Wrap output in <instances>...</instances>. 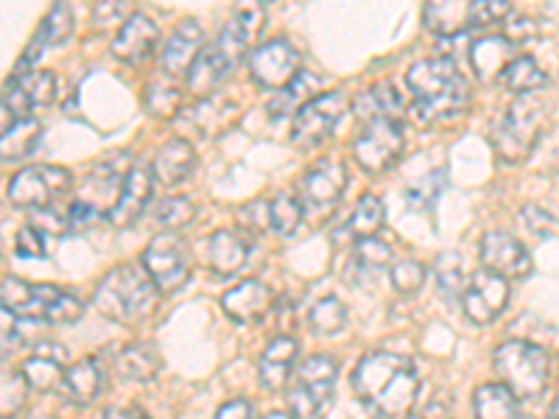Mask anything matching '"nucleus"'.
I'll use <instances>...</instances> for the list:
<instances>
[{
  "instance_id": "nucleus-1",
  "label": "nucleus",
  "mask_w": 559,
  "mask_h": 419,
  "mask_svg": "<svg viewBox=\"0 0 559 419\" xmlns=\"http://www.w3.org/2000/svg\"><path fill=\"white\" fill-rule=\"evenodd\" d=\"M358 400L381 417H408L419 397V375L412 358L397 352H369L353 372Z\"/></svg>"
},
{
  "instance_id": "nucleus-2",
  "label": "nucleus",
  "mask_w": 559,
  "mask_h": 419,
  "mask_svg": "<svg viewBox=\"0 0 559 419\" xmlns=\"http://www.w3.org/2000/svg\"><path fill=\"white\" fill-rule=\"evenodd\" d=\"M406 82L419 123L453 121L471 104V84L451 57L419 59L406 70Z\"/></svg>"
},
{
  "instance_id": "nucleus-3",
  "label": "nucleus",
  "mask_w": 559,
  "mask_h": 419,
  "mask_svg": "<svg viewBox=\"0 0 559 419\" xmlns=\"http://www.w3.org/2000/svg\"><path fill=\"white\" fill-rule=\"evenodd\" d=\"M93 306L102 311V316L112 322H143L152 316L159 306V288L148 277L146 268L123 263L107 272V277L98 283Z\"/></svg>"
},
{
  "instance_id": "nucleus-4",
  "label": "nucleus",
  "mask_w": 559,
  "mask_h": 419,
  "mask_svg": "<svg viewBox=\"0 0 559 419\" xmlns=\"http://www.w3.org/2000/svg\"><path fill=\"white\" fill-rule=\"evenodd\" d=\"M546 127L548 115L540 98L518 96L515 101L498 115L492 129H489L492 152H496L503 163H523V159L532 157V152L537 148V143H540Z\"/></svg>"
},
{
  "instance_id": "nucleus-5",
  "label": "nucleus",
  "mask_w": 559,
  "mask_h": 419,
  "mask_svg": "<svg viewBox=\"0 0 559 419\" xmlns=\"http://www.w3.org/2000/svg\"><path fill=\"white\" fill-rule=\"evenodd\" d=\"M0 306H7L20 319H43L51 324H73L84 316V302L70 291L20 277L0 283Z\"/></svg>"
},
{
  "instance_id": "nucleus-6",
  "label": "nucleus",
  "mask_w": 559,
  "mask_h": 419,
  "mask_svg": "<svg viewBox=\"0 0 559 419\" xmlns=\"http://www.w3.org/2000/svg\"><path fill=\"white\" fill-rule=\"evenodd\" d=\"M492 367L518 400H534L548 386V352L526 338H509L492 352Z\"/></svg>"
},
{
  "instance_id": "nucleus-7",
  "label": "nucleus",
  "mask_w": 559,
  "mask_h": 419,
  "mask_svg": "<svg viewBox=\"0 0 559 419\" xmlns=\"http://www.w3.org/2000/svg\"><path fill=\"white\" fill-rule=\"evenodd\" d=\"M338 363L331 356H311L294 369L288 386V406L294 419H324L333 403Z\"/></svg>"
},
{
  "instance_id": "nucleus-8",
  "label": "nucleus",
  "mask_w": 559,
  "mask_h": 419,
  "mask_svg": "<svg viewBox=\"0 0 559 419\" xmlns=\"http://www.w3.org/2000/svg\"><path fill=\"white\" fill-rule=\"evenodd\" d=\"M70 188H73V173L68 168L37 163V166H26L14 173L7 196L17 210H34L37 213V210L51 207Z\"/></svg>"
},
{
  "instance_id": "nucleus-9",
  "label": "nucleus",
  "mask_w": 559,
  "mask_h": 419,
  "mask_svg": "<svg viewBox=\"0 0 559 419\" xmlns=\"http://www.w3.org/2000/svg\"><path fill=\"white\" fill-rule=\"evenodd\" d=\"M143 268L159 294H174L191 279V252L177 232H159L143 252Z\"/></svg>"
},
{
  "instance_id": "nucleus-10",
  "label": "nucleus",
  "mask_w": 559,
  "mask_h": 419,
  "mask_svg": "<svg viewBox=\"0 0 559 419\" xmlns=\"http://www.w3.org/2000/svg\"><path fill=\"white\" fill-rule=\"evenodd\" d=\"M349 109V98L344 96L342 89H333V93H319L313 101H308L306 107L297 109V115L292 118V137L297 146L302 148H317L322 146L324 140L333 137L336 127L342 123V118Z\"/></svg>"
},
{
  "instance_id": "nucleus-11",
  "label": "nucleus",
  "mask_w": 559,
  "mask_h": 419,
  "mask_svg": "<svg viewBox=\"0 0 559 419\" xmlns=\"http://www.w3.org/2000/svg\"><path fill=\"white\" fill-rule=\"evenodd\" d=\"M344 188H347V166L342 159L328 157L319 159L317 166L308 168V173L299 179V202L306 216H311L313 222H322L336 210L338 199H342Z\"/></svg>"
},
{
  "instance_id": "nucleus-12",
  "label": "nucleus",
  "mask_w": 559,
  "mask_h": 419,
  "mask_svg": "<svg viewBox=\"0 0 559 419\" xmlns=\"http://www.w3.org/2000/svg\"><path fill=\"white\" fill-rule=\"evenodd\" d=\"M406 137L397 121H369L353 143L358 166L369 173H383L403 157Z\"/></svg>"
},
{
  "instance_id": "nucleus-13",
  "label": "nucleus",
  "mask_w": 559,
  "mask_h": 419,
  "mask_svg": "<svg viewBox=\"0 0 559 419\" xmlns=\"http://www.w3.org/2000/svg\"><path fill=\"white\" fill-rule=\"evenodd\" d=\"M249 73L261 87L283 89L297 79L299 51L283 37L269 39L249 53Z\"/></svg>"
},
{
  "instance_id": "nucleus-14",
  "label": "nucleus",
  "mask_w": 559,
  "mask_h": 419,
  "mask_svg": "<svg viewBox=\"0 0 559 419\" xmlns=\"http://www.w3.org/2000/svg\"><path fill=\"white\" fill-rule=\"evenodd\" d=\"M509 306V279L476 272L462 291V311L473 324H492Z\"/></svg>"
},
{
  "instance_id": "nucleus-15",
  "label": "nucleus",
  "mask_w": 559,
  "mask_h": 419,
  "mask_svg": "<svg viewBox=\"0 0 559 419\" xmlns=\"http://www.w3.org/2000/svg\"><path fill=\"white\" fill-rule=\"evenodd\" d=\"M478 254H481L484 268L503 279H523L532 274L528 249L512 232H503V229H489L481 238Z\"/></svg>"
},
{
  "instance_id": "nucleus-16",
  "label": "nucleus",
  "mask_w": 559,
  "mask_h": 419,
  "mask_svg": "<svg viewBox=\"0 0 559 419\" xmlns=\"http://www.w3.org/2000/svg\"><path fill=\"white\" fill-rule=\"evenodd\" d=\"M68 347L53 338H43V342L34 344L32 356L23 361L20 372L28 381V386L34 392H51V388L62 386V378L70 367Z\"/></svg>"
},
{
  "instance_id": "nucleus-17",
  "label": "nucleus",
  "mask_w": 559,
  "mask_h": 419,
  "mask_svg": "<svg viewBox=\"0 0 559 419\" xmlns=\"http://www.w3.org/2000/svg\"><path fill=\"white\" fill-rule=\"evenodd\" d=\"M154 193V173L152 168L143 166V163H134L129 168L127 179H123L121 191H118V199H115L112 210H109V224L115 227H132L140 216H143V210L148 207Z\"/></svg>"
},
{
  "instance_id": "nucleus-18",
  "label": "nucleus",
  "mask_w": 559,
  "mask_h": 419,
  "mask_svg": "<svg viewBox=\"0 0 559 419\" xmlns=\"http://www.w3.org/2000/svg\"><path fill=\"white\" fill-rule=\"evenodd\" d=\"M263 23H266L263 7H241L227 20V26L222 28L216 39V48L224 53L229 64H238L252 51V45L258 43L263 32Z\"/></svg>"
},
{
  "instance_id": "nucleus-19",
  "label": "nucleus",
  "mask_w": 559,
  "mask_h": 419,
  "mask_svg": "<svg viewBox=\"0 0 559 419\" xmlns=\"http://www.w3.org/2000/svg\"><path fill=\"white\" fill-rule=\"evenodd\" d=\"M159 45V28L143 12H132L123 20L121 32L112 39V57L123 64H143Z\"/></svg>"
},
{
  "instance_id": "nucleus-20",
  "label": "nucleus",
  "mask_w": 559,
  "mask_h": 419,
  "mask_svg": "<svg viewBox=\"0 0 559 419\" xmlns=\"http://www.w3.org/2000/svg\"><path fill=\"white\" fill-rule=\"evenodd\" d=\"M222 308L233 322L258 324L274 308V291L261 279H243L222 297Z\"/></svg>"
},
{
  "instance_id": "nucleus-21",
  "label": "nucleus",
  "mask_w": 559,
  "mask_h": 419,
  "mask_svg": "<svg viewBox=\"0 0 559 419\" xmlns=\"http://www.w3.org/2000/svg\"><path fill=\"white\" fill-rule=\"evenodd\" d=\"M73 37V12H70L68 3H57V7L48 9V14L39 23V32L34 34V39L28 43L26 53L20 57L17 62V73L14 76H23L28 70H34L37 59L43 57L45 48H59L68 39Z\"/></svg>"
},
{
  "instance_id": "nucleus-22",
  "label": "nucleus",
  "mask_w": 559,
  "mask_h": 419,
  "mask_svg": "<svg viewBox=\"0 0 559 419\" xmlns=\"http://www.w3.org/2000/svg\"><path fill=\"white\" fill-rule=\"evenodd\" d=\"M204 48V32L197 20H182L174 34L168 37L166 48H163V57H159V64H163V76L177 79L188 76V70L193 68L197 57Z\"/></svg>"
},
{
  "instance_id": "nucleus-23",
  "label": "nucleus",
  "mask_w": 559,
  "mask_h": 419,
  "mask_svg": "<svg viewBox=\"0 0 559 419\" xmlns=\"http://www.w3.org/2000/svg\"><path fill=\"white\" fill-rule=\"evenodd\" d=\"M62 394L68 397L73 406H90L102 397V392L107 388V367L102 363V358L87 356L79 358L76 363H70L68 372L62 378Z\"/></svg>"
},
{
  "instance_id": "nucleus-24",
  "label": "nucleus",
  "mask_w": 559,
  "mask_h": 419,
  "mask_svg": "<svg viewBox=\"0 0 559 419\" xmlns=\"http://www.w3.org/2000/svg\"><path fill=\"white\" fill-rule=\"evenodd\" d=\"M197 168V148L191 146V140L171 137L157 148L152 163L154 182L166 184V188H177L185 179L191 177Z\"/></svg>"
},
{
  "instance_id": "nucleus-25",
  "label": "nucleus",
  "mask_w": 559,
  "mask_h": 419,
  "mask_svg": "<svg viewBox=\"0 0 559 419\" xmlns=\"http://www.w3.org/2000/svg\"><path fill=\"white\" fill-rule=\"evenodd\" d=\"M515 57V45L509 43L503 34H484L481 39L471 45V64L476 70L478 82L484 84L501 82L509 62Z\"/></svg>"
},
{
  "instance_id": "nucleus-26",
  "label": "nucleus",
  "mask_w": 559,
  "mask_h": 419,
  "mask_svg": "<svg viewBox=\"0 0 559 419\" xmlns=\"http://www.w3.org/2000/svg\"><path fill=\"white\" fill-rule=\"evenodd\" d=\"M299 356V344L292 336H277L269 342L266 352L258 361V378H261L266 392H280L288 386L294 375V363Z\"/></svg>"
},
{
  "instance_id": "nucleus-27",
  "label": "nucleus",
  "mask_w": 559,
  "mask_h": 419,
  "mask_svg": "<svg viewBox=\"0 0 559 419\" xmlns=\"http://www.w3.org/2000/svg\"><path fill=\"white\" fill-rule=\"evenodd\" d=\"M249 261V241L241 229H218L207 238V266L218 277L241 272Z\"/></svg>"
},
{
  "instance_id": "nucleus-28",
  "label": "nucleus",
  "mask_w": 559,
  "mask_h": 419,
  "mask_svg": "<svg viewBox=\"0 0 559 419\" xmlns=\"http://www.w3.org/2000/svg\"><path fill=\"white\" fill-rule=\"evenodd\" d=\"M112 367H115V375L123 378V381L148 383L159 375V369H163V356H159V349L148 342L127 344L123 349H118Z\"/></svg>"
},
{
  "instance_id": "nucleus-29",
  "label": "nucleus",
  "mask_w": 559,
  "mask_h": 419,
  "mask_svg": "<svg viewBox=\"0 0 559 419\" xmlns=\"http://www.w3.org/2000/svg\"><path fill=\"white\" fill-rule=\"evenodd\" d=\"M229 70H233V64L224 59V53L218 51L216 43L204 45L202 53H199L197 62H193V68L188 70L185 84H188V89H191L197 98H207L213 96L218 84L229 76Z\"/></svg>"
},
{
  "instance_id": "nucleus-30",
  "label": "nucleus",
  "mask_w": 559,
  "mask_h": 419,
  "mask_svg": "<svg viewBox=\"0 0 559 419\" xmlns=\"http://www.w3.org/2000/svg\"><path fill=\"white\" fill-rule=\"evenodd\" d=\"M188 121H191L193 127L199 129V134H204V137H218V134H224L238 121V107L236 101H229V98L213 93V96L199 98V101L193 104L191 112H188Z\"/></svg>"
},
{
  "instance_id": "nucleus-31",
  "label": "nucleus",
  "mask_w": 559,
  "mask_h": 419,
  "mask_svg": "<svg viewBox=\"0 0 559 419\" xmlns=\"http://www.w3.org/2000/svg\"><path fill=\"white\" fill-rule=\"evenodd\" d=\"M356 112L361 115L364 121H397L406 112L403 98L392 82H378L369 89H364L361 96L356 98Z\"/></svg>"
},
{
  "instance_id": "nucleus-32",
  "label": "nucleus",
  "mask_w": 559,
  "mask_h": 419,
  "mask_svg": "<svg viewBox=\"0 0 559 419\" xmlns=\"http://www.w3.org/2000/svg\"><path fill=\"white\" fill-rule=\"evenodd\" d=\"M423 23L437 37H456V34H464L467 28H473V3H456V0L428 3L423 9Z\"/></svg>"
},
{
  "instance_id": "nucleus-33",
  "label": "nucleus",
  "mask_w": 559,
  "mask_h": 419,
  "mask_svg": "<svg viewBox=\"0 0 559 419\" xmlns=\"http://www.w3.org/2000/svg\"><path fill=\"white\" fill-rule=\"evenodd\" d=\"M392 266V247L381 238H364V241H356V249H353V261H349V279L361 277V283H372L378 277V272Z\"/></svg>"
},
{
  "instance_id": "nucleus-34",
  "label": "nucleus",
  "mask_w": 559,
  "mask_h": 419,
  "mask_svg": "<svg viewBox=\"0 0 559 419\" xmlns=\"http://www.w3.org/2000/svg\"><path fill=\"white\" fill-rule=\"evenodd\" d=\"M319 87H322L319 76H313L308 70H299L297 79L280 89L277 98L269 104V112H272V118H288V115L294 118L297 109H302L308 101H313L319 96Z\"/></svg>"
},
{
  "instance_id": "nucleus-35",
  "label": "nucleus",
  "mask_w": 559,
  "mask_h": 419,
  "mask_svg": "<svg viewBox=\"0 0 559 419\" xmlns=\"http://www.w3.org/2000/svg\"><path fill=\"white\" fill-rule=\"evenodd\" d=\"M476 419H521L518 397L503 383H484L473 394Z\"/></svg>"
},
{
  "instance_id": "nucleus-36",
  "label": "nucleus",
  "mask_w": 559,
  "mask_h": 419,
  "mask_svg": "<svg viewBox=\"0 0 559 419\" xmlns=\"http://www.w3.org/2000/svg\"><path fill=\"white\" fill-rule=\"evenodd\" d=\"M39 134H43V123L34 115L9 129L0 137V163H23L26 157H32L34 148L39 146Z\"/></svg>"
},
{
  "instance_id": "nucleus-37",
  "label": "nucleus",
  "mask_w": 559,
  "mask_h": 419,
  "mask_svg": "<svg viewBox=\"0 0 559 419\" xmlns=\"http://www.w3.org/2000/svg\"><path fill=\"white\" fill-rule=\"evenodd\" d=\"M383 218H386V210H383L381 199L376 193H364L356 202V207H353V213H349V222L344 224V232L353 241L376 238L378 229L383 227Z\"/></svg>"
},
{
  "instance_id": "nucleus-38",
  "label": "nucleus",
  "mask_w": 559,
  "mask_h": 419,
  "mask_svg": "<svg viewBox=\"0 0 559 419\" xmlns=\"http://www.w3.org/2000/svg\"><path fill=\"white\" fill-rule=\"evenodd\" d=\"M501 84L509 89V93H515V96H534L537 89L546 87L548 76L543 73L537 59L526 57V53H518V57L509 62Z\"/></svg>"
},
{
  "instance_id": "nucleus-39",
  "label": "nucleus",
  "mask_w": 559,
  "mask_h": 419,
  "mask_svg": "<svg viewBox=\"0 0 559 419\" xmlns=\"http://www.w3.org/2000/svg\"><path fill=\"white\" fill-rule=\"evenodd\" d=\"M28 381L20 369L0 367V419H14L28 403Z\"/></svg>"
},
{
  "instance_id": "nucleus-40",
  "label": "nucleus",
  "mask_w": 559,
  "mask_h": 419,
  "mask_svg": "<svg viewBox=\"0 0 559 419\" xmlns=\"http://www.w3.org/2000/svg\"><path fill=\"white\" fill-rule=\"evenodd\" d=\"M306 222V210L302 202L294 193H280L272 204H269V227L277 232L280 238L297 236V229Z\"/></svg>"
},
{
  "instance_id": "nucleus-41",
  "label": "nucleus",
  "mask_w": 559,
  "mask_h": 419,
  "mask_svg": "<svg viewBox=\"0 0 559 419\" xmlns=\"http://www.w3.org/2000/svg\"><path fill=\"white\" fill-rule=\"evenodd\" d=\"M349 311L338 297H324L319 299L317 306L308 311V324L317 336H336L347 327Z\"/></svg>"
},
{
  "instance_id": "nucleus-42",
  "label": "nucleus",
  "mask_w": 559,
  "mask_h": 419,
  "mask_svg": "<svg viewBox=\"0 0 559 419\" xmlns=\"http://www.w3.org/2000/svg\"><path fill=\"white\" fill-rule=\"evenodd\" d=\"M17 84L23 93H26V98L32 101V107H51L53 101H57L59 96V79L53 76L51 70H28V73H23V76H14V82Z\"/></svg>"
},
{
  "instance_id": "nucleus-43",
  "label": "nucleus",
  "mask_w": 559,
  "mask_h": 419,
  "mask_svg": "<svg viewBox=\"0 0 559 419\" xmlns=\"http://www.w3.org/2000/svg\"><path fill=\"white\" fill-rule=\"evenodd\" d=\"M197 218V204L188 196H166L154 204V222L166 232H177V229L188 227Z\"/></svg>"
},
{
  "instance_id": "nucleus-44",
  "label": "nucleus",
  "mask_w": 559,
  "mask_h": 419,
  "mask_svg": "<svg viewBox=\"0 0 559 419\" xmlns=\"http://www.w3.org/2000/svg\"><path fill=\"white\" fill-rule=\"evenodd\" d=\"M146 109L157 118H174L179 112V104H182V93L174 84V79L168 76H157L148 82L146 87Z\"/></svg>"
},
{
  "instance_id": "nucleus-45",
  "label": "nucleus",
  "mask_w": 559,
  "mask_h": 419,
  "mask_svg": "<svg viewBox=\"0 0 559 419\" xmlns=\"http://www.w3.org/2000/svg\"><path fill=\"white\" fill-rule=\"evenodd\" d=\"M445 191V171H428L426 177H419L417 182H412L406 188V204L417 213H426L437 204V199Z\"/></svg>"
},
{
  "instance_id": "nucleus-46",
  "label": "nucleus",
  "mask_w": 559,
  "mask_h": 419,
  "mask_svg": "<svg viewBox=\"0 0 559 419\" xmlns=\"http://www.w3.org/2000/svg\"><path fill=\"white\" fill-rule=\"evenodd\" d=\"M34 107L32 101L26 98V93L17 87V84H12V87L0 96V137L9 132L12 127H17L20 121H26V118H32Z\"/></svg>"
},
{
  "instance_id": "nucleus-47",
  "label": "nucleus",
  "mask_w": 559,
  "mask_h": 419,
  "mask_svg": "<svg viewBox=\"0 0 559 419\" xmlns=\"http://www.w3.org/2000/svg\"><path fill=\"white\" fill-rule=\"evenodd\" d=\"M426 266L419 261H401L389 268V279H392L394 291L403 294V297H414L419 294V288L426 286Z\"/></svg>"
},
{
  "instance_id": "nucleus-48",
  "label": "nucleus",
  "mask_w": 559,
  "mask_h": 419,
  "mask_svg": "<svg viewBox=\"0 0 559 419\" xmlns=\"http://www.w3.org/2000/svg\"><path fill=\"white\" fill-rule=\"evenodd\" d=\"M437 272V286L445 294H462L464 291V268L462 258L456 252H442L433 263Z\"/></svg>"
},
{
  "instance_id": "nucleus-49",
  "label": "nucleus",
  "mask_w": 559,
  "mask_h": 419,
  "mask_svg": "<svg viewBox=\"0 0 559 419\" xmlns=\"http://www.w3.org/2000/svg\"><path fill=\"white\" fill-rule=\"evenodd\" d=\"M518 218H521V224L528 229V232H532V236H537V238H557L559 236V218L554 216L551 210L540 207V204H526V207H521Z\"/></svg>"
},
{
  "instance_id": "nucleus-50",
  "label": "nucleus",
  "mask_w": 559,
  "mask_h": 419,
  "mask_svg": "<svg viewBox=\"0 0 559 419\" xmlns=\"http://www.w3.org/2000/svg\"><path fill=\"white\" fill-rule=\"evenodd\" d=\"M512 14V7L503 0H473V28H487L503 23Z\"/></svg>"
},
{
  "instance_id": "nucleus-51",
  "label": "nucleus",
  "mask_w": 559,
  "mask_h": 419,
  "mask_svg": "<svg viewBox=\"0 0 559 419\" xmlns=\"http://www.w3.org/2000/svg\"><path fill=\"white\" fill-rule=\"evenodd\" d=\"M34 227H37L39 232H51V236H64V232H70L68 207L57 210V204H51V207L37 210V213H34Z\"/></svg>"
},
{
  "instance_id": "nucleus-52",
  "label": "nucleus",
  "mask_w": 559,
  "mask_h": 419,
  "mask_svg": "<svg viewBox=\"0 0 559 419\" xmlns=\"http://www.w3.org/2000/svg\"><path fill=\"white\" fill-rule=\"evenodd\" d=\"M14 252H17L20 258H45V254H48V249H45L43 232H39L34 224L20 227L17 238H14Z\"/></svg>"
},
{
  "instance_id": "nucleus-53",
  "label": "nucleus",
  "mask_w": 559,
  "mask_h": 419,
  "mask_svg": "<svg viewBox=\"0 0 559 419\" xmlns=\"http://www.w3.org/2000/svg\"><path fill=\"white\" fill-rule=\"evenodd\" d=\"M23 344V333H20V316L9 311L7 306H0V347H17Z\"/></svg>"
},
{
  "instance_id": "nucleus-54",
  "label": "nucleus",
  "mask_w": 559,
  "mask_h": 419,
  "mask_svg": "<svg viewBox=\"0 0 559 419\" xmlns=\"http://www.w3.org/2000/svg\"><path fill=\"white\" fill-rule=\"evenodd\" d=\"M216 419H252V406L247 400H229L218 408Z\"/></svg>"
},
{
  "instance_id": "nucleus-55",
  "label": "nucleus",
  "mask_w": 559,
  "mask_h": 419,
  "mask_svg": "<svg viewBox=\"0 0 559 419\" xmlns=\"http://www.w3.org/2000/svg\"><path fill=\"white\" fill-rule=\"evenodd\" d=\"M102 419H152V417L138 406H109L104 408Z\"/></svg>"
},
{
  "instance_id": "nucleus-56",
  "label": "nucleus",
  "mask_w": 559,
  "mask_h": 419,
  "mask_svg": "<svg viewBox=\"0 0 559 419\" xmlns=\"http://www.w3.org/2000/svg\"><path fill=\"white\" fill-rule=\"evenodd\" d=\"M548 419H559V394H557V397H554L551 408H548Z\"/></svg>"
},
{
  "instance_id": "nucleus-57",
  "label": "nucleus",
  "mask_w": 559,
  "mask_h": 419,
  "mask_svg": "<svg viewBox=\"0 0 559 419\" xmlns=\"http://www.w3.org/2000/svg\"><path fill=\"white\" fill-rule=\"evenodd\" d=\"M263 419H294V417H292V414H286V411H272V414H266Z\"/></svg>"
},
{
  "instance_id": "nucleus-58",
  "label": "nucleus",
  "mask_w": 559,
  "mask_h": 419,
  "mask_svg": "<svg viewBox=\"0 0 559 419\" xmlns=\"http://www.w3.org/2000/svg\"><path fill=\"white\" fill-rule=\"evenodd\" d=\"M403 419H423V417H414V414H408V417H403Z\"/></svg>"
},
{
  "instance_id": "nucleus-59",
  "label": "nucleus",
  "mask_w": 559,
  "mask_h": 419,
  "mask_svg": "<svg viewBox=\"0 0 559 419\" xmlns=\"http://www.w3.org/2000/svg\"><path fill=\"white\" fill-rule=\"evenodd\" d=\"M521 419H534V417H523V414H521Z\"/></svg>"
}]
</instances>
